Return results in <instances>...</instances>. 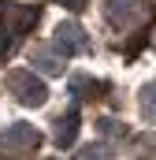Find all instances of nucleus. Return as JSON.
Masks as SVG:
<instances>
[{"label": "nucleus", "mask_w": 156, "mask_h": 160, "mask_svg": "<svg viewBox=\"0 0 156 160\" xmlns=\"http://www.w3.org/2000/svg\"><path fill=\"white\" fill-rule=\"evenodd\" d=\"M56 34H60V38H56V48H60L63 56H67V52H78V48L85 45V38H82V30H78V26H60Z\"/></svg>", "instance_id": "nucleus-1"}, {"label": "nucleus", "mask_w": 156, "mask_h": 160, "mask_svg": "<svg viewBox=\"0 0 156 160\" xmlns=\"http://www.w3.org/2000/svg\"><path fill=\"white\" fill-rule=\"evenodd\" d=\"M4 142H7V145H15V142H37V134H34L30 127H15V130L4 134Z\"/></svg>", "instance_id": "nucleus-2"}]
</instances>
